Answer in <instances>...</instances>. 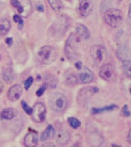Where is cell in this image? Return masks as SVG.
I'll return each instance as SVG.
<instances>
[{"label":"cell","instance_id":"10","mask_svg":"<svg viewBox=\"0 0 131 147\" xmlns=\"http://www.w3.org/2000/svg\"><path fill=\"white\" fill-rule=\"evenodd\" d=\"M77 14L81 17H87L93 11V3L91 0H79L77 8Z\"/></svg>","mask_w":131,"mask_h":147},{"label":"cell","instance_id":"8","mask_svg":"<svg viewBox=\"0 0 131 147\" xmlns=\"http://www.w3.org/2000/svg\"><path fill=\"white\" fill-rule=\"evenodd\" d=\"M32 118L35 123H41L45 120V116H46V107L43 103L41 102H37L32 108Z\"/></svg>","mask_w":131,"mask_h":147},{"label":"cell","instance_id":"11","mask_svg":"<svg viewBox=\"0 0 131 147\" xmlns=\"http://www.w3.org/2000/svg\"><path fill=\"white\" fill-rule=\"evenodd\" d=\"M22 93H23V87L20 84H15L10 87V89L8 90V93H7V96H8V99L10 101L15 102L20 99Z\"/></svg>","mask_w":131,"mask_h":147},{"label":"cell","instance_id":"22","mask_svg":"<svg viewBox=\"0 0 131 147\" xmlns=\"http://www.w3.org/2000/svg\"><path fill=\"white\" fill-rule=\"evenodd\" d=\"M122 70H123V74L127 79H131V60L128 59V60L123 61L122 64Z\"/></svg>","mask_w":131,"mask_h":147},{"label":"cell","instance_id":"13","mask_svg":"<svg viewBox=\"0 0 131 147\" xmlns=\"http://www.w3.org/2000/svg\"><path fill=\"white\" fill-rule=\"evenodd\" d=\"M94 80V75L89 69L84 68L78 75V80L81 84H89Z\"/></svg>","mask_w":131,"mask_h":147},{"label":"cell","instance_id":"38","mask_svg":"<svg viewBox=\"0 0 131 147\" xmlns=\"http://www.w3.org/2000/svg\"><path fill=\"white\" fill-rule=\"evenodd\" d=\"M0 59H1V56H0Z\"/></svg>","mask_w":131,"mask_h":147},{"label":"cell","instance_id":"19","mask_svg":"<svg viewBox=\"0 0 131 147\" xmlns=\"http://www.w3.org/2000/svg\"><path fill=\"white\" fill-rule=\"evenodd\" d=\"M116 109H118V105H116V104H110V105H107L102 108H92L91 113L93 115H95V114H101L103 112H107V111H113L116 110Z\"/></svg>","mask_w":131,"mask_h":147},{"label":"cell","instance_id":"5","mask_svg":"<svg viewBox=\"0 0 131 147\" xmlns=\"http://www.w3.org/2000/svg\"><path fill=\"white\" fill-rule=\"evenodd\" d=\"M90 56L94 65L100 66L104 63L107 58V49L103 45H94L90 49Z\"/></svg>","mask_w":131,"mask_h":147},{"label":"cell","instance_id":"37","mask_svg":"<svg viewBox=\"0 0 131 147\" xmlns=\"http://www.w3.org/2000/svg\"><path fill=\"white\" fill-rule=\"evenodd\" d=\"M129 91H130V94H131V87H130V89H129Z\"/></svg>","mask_w":131,"mask_h":147},{"label":"cell","instance_id":"6","mask_svg":"<svg viewBox=\"0 0 131 147\" xmlns=\"http://www.w3.org/2000/svg\"><path fill=\"white\" fill-rule=\"evenodd\" d=\"M10 3L23 17L27 18L32 13V5L30 0H11Z\"/></svg>","mask_w":131,"mask_h":147},{"label":"cell","instance_id":"31","mask_svg":"<svg viewBox=\"0 0 131 147\" xmlns=\"http://www.w3.org/2000/svg\"><path fill=\"white\" fill-rule=\"evenodd\" d=\"M127 141L131 144V127L129 130H128V134H127Z\"/></svg>","mask_w":131,"mask_h":147},{"label":"cell","instance_id":"4","mask_svg":"<svg viewBox=\"0 0 131 147\" xmlns=\"http://www.w3.org/2000/svg\"><path fill=\"white\" fill-rule=\"evenodd\" d=\"M38 59L41 63L43 64H51L53 63L58 57V52L56 49L52 46L46 45L43 46L39 49L38 53H37Z\"/></svg>","mask_w":131,"mask_h":147},{"label":"cell","instance_id":"27","mask_svg":"<svg viewBox=\"0 0 131 147\" xmlns=\"http://www.w3.org/2000/svg\"><path fill=\"white\" fill-rule=\"evenodd\" d=\"M22 107H23V109H24V110H25V112L27 113L28 115H32V108H30V106H28L25 101H23V102H22Z\"/></svg>","mask_w":131,"mask_h":147},{"label":"cell","instance_id":"26","mask_svg":"<svg viewBox=\"0 0 131 147\" xmlns=\"http://www.w3.org/2000/svg\"><path fill=\"white\" fill-rule=\"evenodd\" d=\"M13 18H14V21H15L16 23L19 24V28H22L23 26H24V20H23V18L21 17L20 15H15Z\"/></svg>","mask_w":131,"mask_h":147},{"label":"cell","instance_id":"18","mask_svg":"<svg viewBox=\"0 0 131 147\" xmlns=\"http://www.w3.org/2000/svg\"><path fill=\"white\" fill-rule=\"evenodd\" d=\"M11 28V23L8 19H0V35H5Z\"/></svg>","mask_w":131,"mask_h":147},{"label":"cell","instance_id":"16","mask_svg":"<svg viewBox=\"0 0 131 147\" xmlns=\"http://www.w3.org/2000/svg\"><path fill=\"white\" fill-rule=\"evenodd\" d=\"M55 136V129L53 127V125H49L48 127L45 129V130L41 134L40 136V140L41 141H47L52 139Z\"/></svg>","mask_w":131,"mask_h":147},{"label":"cell","instance_id":"12","mask_svg":"<svg viewBox=\"0 0 131 147\" xmlns=\"http://www.w3.org/2000/svg\"><path fill=\"white\" fill-rule=\"evenodd\" d=\"M37 142H38V134H37L36 131H33V130H30L24 139V144L28 147L35 146Z\"/></svg>","mask_w":131,"mask_h":147},{"label":"cell","instance_id":"25","mask_svg":"<svg viewBox=\"0 0 131 147\" xmlns=\"http://www.w3.org/2000/svg\"><path fill=\"white\" fill-rule=\"evenodd\" d=\"M68 123H69V125L73 127V129H78V127H80V125H81V123H80L79 120L77 119V118H73V117L69 118Z\"/></svg>","mask_w":131,"mask_h":147},{"label":"cell","instance_id":"23","mask_svg":"<svg viewBox=\"0 0 131 147\" xmlns=\"http://www.w3.org/2000/svg\"><path fill=\"white\" fill-rule=\"evenodd\" d=\"M118 58H120V60H122V61L128 60L130 57L129 49L126 48V47H121V48H120V50L118 51Z\"/></svg>","mask_w":131,"mask_h":147},{"label":"cell","instance_id":"24","mask_svg":"<svg viewBox=\"0 0 131 147\" xmlns=\"http://www.w3.org/2000/svg\"><path fill=\"white\" fill-rule=\"evenodd\" d=\"M66 84L69 85V86H73L77 84L78 82V78L75 74H68L66 77Z\"/></svg>","mask_w":131,"mask_h":147},{"label":"cell","instance_id":"17","mask_svg":"<svg viewBox=\"0 0 131 147\" xmlns=\"http://www.w3.org/2000/svg\"><path fill=\"white\" fill-rule=\"evenodd\" d=\"M17 110L13 108H7V109H4L1 113H0V118L2 120H12L17 116Z\"/></svg>","mask_w":131,"mask_h":147},{"label":"cell","instance_id":"3","mask_svg":"<svg viewBox=\"0 0 131 147\" xmlns=\"http://www.w3.org/2000/svg\"><path fill=\"white\" fill-rule=\"evenodd\" d=\"M104 20L107 25L112 28H118L121 25L123 21L122 12L120 9H109L104 15Z\"/></svg>","mask_w":131,"mask_h":147},{"label":"cell","instance_id":"35","mask_svg":"<svg viewBox=\"0 0 131 147\" xmlns=\"http://www.w3.org/2000/svg\"><path fill=\"white\" fill-rule=\"evenodd\" d=\"M3 88H4V85H3V84H2L1 82H0V92L3 91Z\"/></svg>","mask_w":131,"mask_h":147},{"label":"cell","instance_id":"20","mask_svg":"<svg viewBox=\"0 0 131 147\" xmlns=\"http://www.w3.org/2000/svg\"><path fill=\"white\" fill-rule=\"evenodd\" d=\"M2 77H3V80H5L6 82H12L15 78V75H14V71L12 70V68L8 67L5 68L3 70V73H2Z\"/></svg>","mask_w":131,"mask_h":147},{"label":"cell","instance_id":"15","mask_svg":"<svg viewBox=\"0 0 131 147\" xmlns=\"http://www.w3.org/2000/svg\"><path fill=\"white\" fill-rule=\"evenodd\" d=\"M71 138V134L68 130L66 129H61L58 131L56 136V142L60 145H65L66 143H68L69 140Z\"/></svg>","mask_w":131,"mask_h":147},{"label":"cell","instance_id":"1","mask_svg":"<svg viewBox=\"0 0 131 147\" xmlns=\"http://www.w3.org/2000/svg\"><path fill=\"white\" fill-rule=\"evenodd\" d=\"M80 38L77 34H71L68 37L65 45V53L66 56L70 60H75L78 58V44H79Z\"/></svg>","mask_w":131,"mask_h":147},{"label":"cell","instance_id":"7","mask_svg":"<svg viewBox=\"0 0 131 147\" xmlns=\"http://www.w3.org/2000/svg\"><path fill=\"white\" fill-rule=\"evenodd\" d=\"M99 76L102 80H106L109 82H114L116 80V71L113 64L107 63L103 64L100 68Z\"/></svg>","mask_w":131,"mask_h":147},{"label":"cell","instance_id":"34","mask_svg":"<svg viewBox=\"0 0 131 147\" xmlns=\"http://www.w3.org/2000/svg\"><path fill=\"white\" fill-rule=\"evenodd\" d=\"M128 18H129L130 22H131V3L129 5V10H128Z\"/></svg>","mask_w":131,"mask_h":147},{"label":"cell","instance_id":"30","mask_svg":"<svg viewBox=\"0 0 131 147\" xmlns=\"http://www.w3.org/2000/svg\"><path fill=\"white\" fill-rule=\"evenodd\" d=\"M45 89H46V85H43V86H41V87H40V88L38 89V90L36 91V95L38 96V97H39V96H41L42 94H43L44 92H45Z\"/></svg>","mask_w":131,"mask_h":147},{"label":"cell","instance_id":"29","mask_svg":"<svg viewBox=\"0 0 131 147\" xmlns=\"http://www.w3.org/2000/svg\"><path fill=\"white\" fill-rule=\"evenodd\" d=\"M121 114H122L124 117H130L131 116V113H130V111L128 110V108H127V105H123V107L122 109H121Z\"/></svg>","mask_w":131,"mask_h":147},{"label":"cell","instance_id":"36","mask_svg":"<svg viewBox=\"0 0 131 147\" xmlns=\"http://www.w3.org/2000/svg\"><path fill=\"white\" fill-rule=\"evenodd\" d=\"M37 8H38V10L40 12H43V6H42V5H38V7H37Z\"/></svg>","mask_w":131,"mask_h":147},{"label":"cell","instance_id":"33","mask_svg":"<svg viewBox=\"0 0 131 147\" xmlns=\"http://www.w3.org/2000/svg\"><path fill=\"white\" fill-rule=\"evenodd\" d=\"M12 42H13V39H12L11 37H9V38L6 39V43L8 44V45H12Z\"/></svg>","mask_w":131,"mask_h":147},{"label":"cell","instance_id":"9","mask_svg":"<svg viewBox=\"0 0 131 147\" xmlns=\"http://www.w3.org/2000/svg\"><path fill=\"white\" fill-rule=\"evenodd\" d=\"M99 88L96 86H90V87H84L79 91L77 96V102L78 104L82 105V104L86 103L88 99L90 98V96L94 95L95 93H98Z\"/></svg>","mask_w":131,"mask_h":147},{"label":"cell","instance_id":"2","mask_svg":"<svg viewBox=\"0 0 131 147\" xmlns=\"http://www.w3.org/2000/svg\"><path fill=\"white\" fill-rule=\"evenodd\" d=\"M50 107L57 113H62L68 107V98L61 92H55L50 97Z\"/></svg>","mask_w":131,"mask_h":147},{"label":"cell","instance_id":"32","mask_svg":"<svg viewBox=\"0 0 131 147\" xmlns=\"http://www.w3.org/2000/svg\"><path fill=\"white\" fill-rule=\"evenodd\" d=\"M75 68H77V70H81V69H82V63L81 62L75 63Z\"/></svg>","mask_w":131,"mask_h":147},{"label":"cell","instance_id":"28","mask_svg":"<svg viewBox=\"0 0 131 147\" xmlns=\"http://www.w3.org/2000/svg\"><path fill=\"white\" fill-rule=\"evenodd\" d=\"M32 84H33V79H32V77L28 78V79L26 80V82H25V89H26V90H28V88L32 86Z\"/></svg>","mask_w":131,"mask_h":147},{"label":"cell","instance_id":"21","mask_svg":"<svg viewBox=\"0 0 131 147\" xmlns=\"http://www.w3.org/2000/svg\"><path fill=\"white\" fill-rule=\"evenodd\" d=\"M49 3L50 7L53 9V11L55 12H60L63 9V3H62L61 0H47Z\"/></svg>","mask_w":131,"mask_h":147},{"label":"cell","instance_id":"14","mask_svg":"<svg viewBox=\"0 0 131 147\" xmlns=\"http://www.w3.org/2000/svg\"><path fill=\"white\" fill-rule=\"evenodd\" d=\"M75 34L80 39H88L90 37V32L82 24H77L75 27Z\"/></svg>","mask_w":131,"mask_h":147}]
</instances>
